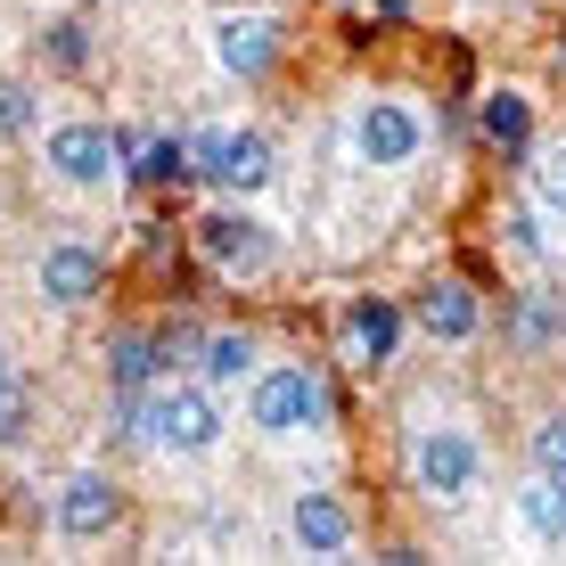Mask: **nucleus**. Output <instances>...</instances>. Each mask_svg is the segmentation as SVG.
Instances as JSON below:
<instances>
[{
    "mask_svg": "<svg viewBox=\"0 0 566 566\" xmlns=\"http://www.w3.org/2000/svg\"><path fill=\"white\" fill-rule=\"evenodd\" d=\"M198 263L206 271H222V280H263L271 263H280V239H271V222L263 213H247L239 198L230 206H213V213H198Z\"/></svg>",
    "mask_w": 566,
    "mask_h": 566,
    "instance_id": "5",
    "label": "nucleus"
},
{
    "mask_svg": "<svg viewBox=\"0 0 566 566\" xmlns=\"http://www.w3.org/2000/svg\"><path fill=\"white\" fill-rule=\"evenodd\" d=\"M517 517H525V534H534V542H558V551H566V476H542V468H525Z\"/></svg>",
    "mask_w": 566,
    "mask_h": 566,
    "instance_id": "17",
    "label": "nucleus"
},
{
    "mask_svg": "<svg viewBox=\"0 0 566 566\" xmlns=\"http://www.w3.org/2000/svg\"><path fill=\"white\" fill-rule=\"evenodd\" d=\"M124 427L165 460H206L230 436V395L206 386L198 369H165L148 395H124Z\"/></svg>",
    "mask_w": 566,
    "mask_h": 566,
    "instance_id": "1",
    "label": "nucleus"
},
{
    "mask_svg": "<svg viewBox=\"0 0 566 566\" xmlns=\"http://www.w3.org/2000/svg\"><path fill=\"white\" fill-rule=\"evenodd\" d=\"M132 181H140V189H181V181H198V140H181V132H156V140H140V156H132Z\"/></svg>",
    "mask_w": 566,
    "mask_h": 566,
    "instance_id": "16",
    "label": "nucleus"
},
{
    "mask_svg": "<svg viewBox=\"0 0 566 566\" xmlns=\"http://www.w3.org/2000/svg\"><path fill=\"white\" fill-rule=\"evenodd\" d=\"M50 57H57V66H83V57H91V42H83L74 17H66V25H50Z\"/></svg>",
    "mask_w": 566,
    "mask_h": 566,
    "instance_id": "23",
    "label": "nucleus"
},
{
    "mask_svg": "<svg viewBox=\"0 0 566 566\" xmlns=\"http://www.w3.org/2000/svg\"><path fill=\"white\" fill-rule=\"evenodd\" d=\"M402 328H411V312H402L395 296H354V304H345V328H337L345 361H354V369H386L402 354Z\"/></svg>",
    "mask_w": 566,
    "mask_h": 566,
    "instance_id": "12",
    "label": "nucleus"
},
{
    "mask_svg": "<svg viewBox=\"0 0 566 566\" xmlns=\"http://www.w3.org/2000/svg\"><path fill=\"white\" fill-rule=\"evenodd\" d=\"M0 402H17V361H9V345H0Z\"/></svg>",
    "mask_w": 566,
    "mask_h": 566,
    "instance_id": "25",
    "label": "nucleus"
},
{
    "mask_svg": "<svg viewBox=\"0 0 566 566\" xmlns=\"http://www.w3.org/2000/svg\"><path fill=\"white\" fill-rule=\"evenodd\" d=\"M206 42H213V66H222L230 83H271L287 33H280V17H271V9H222L206 25Z\"/></svg>",
    "mask_w": 566,
    "mask_h": 566,
    "instance_id": "8",
    "label": "nucleus"
},
{
    "mask_svg": "<svg viewBox=\"0 0 566 566\" xmlns=\"http://www.w3.org/2000/svg\"><path fill=\"white\" fill-rule=\"evenodd\" d=\"M271 172H280L271 132H255V124L198 132V181H213L222 198H255V189H271Z\"/></svg>",
    "mask_w": 566,
    "mask_h": 566,
    "instance_id": "7",
    "label": "nucleus"
},
{
    "mask_svg": "<svg viewBox=\"0 0 566 566\" xmlns=\"http://www.w3.org/2000/svg\"><path fill=\"white\" fill-rule=\"evenodd\" d=\"M263 369V345H255V328H206V345H198V378L206 386H247Z\"/></svg>",
    "mask_w": 566,
    "mask_h": 566,
    "instance_id": "14",
    "label": "nucleus"
},
{
    "mask_svg": "<svg viewBox=\"0 0 566 566\" xmlns=\"http://www.w3.org/2000/svg\"><path fill=\"white\" fill-rule=\"evenodd\" d=\"M501 230H510V247H517V255H542V230H534V213H510Z\"/></svg>",
    "mask_w": 566,
    "mask_h": 566,
    "instance_id": "24",
    "label": "nucleus"
},
{
    "mask_svg": "<svg viewBox=\"0 0 566 566\" xmlns=\"http://www.w3.org/2000/svg\"><path fill=\"white\" fill-rule=\"evenodd\" d=\"M525 468L566 476V411H542V419H534V436H525Z\"/></svg>",
    "mask_w": 566,
    "mask_h": 566,
    "instance_id": "20",
    "label": "nucleus"
},
{
    "mask_svg": "<svg viewBox=\"0 0 566 566\" xmlns=\"http://www.w3.org/2000/svg\"><path fill=\"white\" fill-rule=\"evenodd\" d=\"M287 542H296L304 558H345L361 542V525H354V510H345V493L304 484V493L287 501Z\"/></svg>",
    "mask_w": 566,
    "mask_h": 566,
    "instance_id": "11",
    "label": "nucleus"
},
{
    "mask_svg": "<svg viewBox=\"0 0 566 566\" xmlns=\"http://www.w3.org/2000/svg\"><path fill=\"white\" fill-rule=\"evenodd\" d=\"M411 321L427 328L436 345H476L484 337V296L468 280H427L411 296Z\"/></svg>",
    "mask_w": 566,
    "mask_h": 566,
    "instance_id": "13",
    "label": "nucleus"
},
{
    "mask_svg": "<svg viewBox=\"0 0 566 566\" xmlns=\"http://www.w3.org/2000/svg\"><path fill=\"white\" fill-rule=\"evenodd\" d=\"M33 287H42L50 312H83V304L107 296V255L83 247V239H50L42 263H33Z\"/></svg>",
    "mask_w": 566,
    "mask_h": 566,
    "instance_id": "10",
    "label": "nucleus"
},
{
    "mask_svg": "<svg viewBox=\"0 0 566 566\" xmlns=\"http://www.w3.org/2000/svg\"><path fill=\"white\" fill-rule=\"evenodd\" d=\"M558 337H566V328H558L551 304H525L517 312V345H525V354H542V345H558Z\"/></svg>",
    "mask_w": 566,
    "mask_h": 566,
    "instance_id": "22",
    "label": "nucleus"
},
{
    "mask_svg": "<svg viewBox=\"0 0 566 566\" xmlns=\"http://www.w3.org/2000/svg\"><path fill=\"white\" fill-rule=\"evenodd\" d=\"M156 378H165L156 337H148V328H115V337H107V386H115V402H124V395H148Z\"/></svg>",
    "mask_w": 566,
    "mask_h": 566,
    "instance_id": "15",
    "label": "nucleus"
},
{
    "mask_svg": "<svg viewBox=\"0 0 566 566\" xmlns=\"http://www.w3.org/2000/svg\"><path fill=\"white\" fill-rule=\"evenodd\" d=\"M402 468H411L419 501H436V510H468V501L484 493V436L452 411H419L402 427Z\"/></svg>",
    "mask_w": 566,
    "mask_h": 566,
    "instance_id": "2",
    "label": "nucleus"
},
{
    "mask_svg": "<svg viewBox=\"0 0 566 566\" xmlns=\"http://www.w3.org/2000/svg\"><path fill=\"white\" fill-rule=\"evenodd\" d=\"M17 132H33V83L0 74V140H17Z\"/></svg>",
    "mask_w": 566,
    "mask_h": 566,
    "instance_id": "21",
    "label": "nucleus"
},
{
    "mask_svg": "<svg viewBox=\"0 0 566 566\" xmlns=\"http://www.w3.org/2000/svg\"><path fill=\"white\" fill-rule=\"evenodd\" d=\"M42 172L57 189H74V198H107V189L132 172V148H124V132L99 124V115H66V124L42 132Z\"/></svg>",
    "mask_w": 566,
    "mask_h": 566,
    "instance_id": "4",
    "label": "nucleus"
},
{
    "mask_svg": "<svg viewBox=\"0 0 566 566\" xmlns=\"http://www.w3.org/2000/svg\"><path fill=\"white\" fill-rule=\"evenodd\" d=\"M247 427L271 443H296V436H328L337 427V395H328V369L321 361H263L247 378Z\"/></svg>",
    "mask_w": 566,
    "mask_h": 566,
    "instance_id": "3",
    "label": "nucleus"
},
{
    "mask_svg": "<svg viewBox=\"0 0 566 566\" xmlns=\"http://www.w3.org/2000/svg\"><path fill=\"white\" fill-rule=\"evenodd\" d=\"M345 140H354V165L402 172V165H419V148H427V115L411 99H395V91H369L354 107V124H345Z\"/></svg>",
    "mask_w": 566,
    "mask_h": 566,
    "instance_id": "6",
    "label": "nucleus"
},
{
    "mask_svg": "<svg viewBox=\"0 0 566 566\" xmlns=\"http://www.w3.org/2000/svg\"><path fill=\"white\" fill-rule=\"evenodd\" d=\"M468 9H501V0H468Z\"/></svg>",
    "mask_w": 566,
    "mask_h": 566,
    "instance_id": "26",
    "label": "nucleus"
},
{
    "mask_svg": "<svg viewBox=\"0 0 566 566\" xmlns=\"http://www.w3.org/2000/svg\"><path fill=\"white\" fill-rule=\"evenodd\" d=\"M476 124H484V140H493L501 156H525V148H534V99H525V91H484Z\"/></svg>",
    "mask_w": 566,
    "mask_h": 566,
    "instance_id": "18",
    "label": "nucleus"
},
{
    "mask_svg": "<svg viewBox=\"0 0 566 566\" xmlns=\"http://www.w3.org/2000/svg\"><path fill=\"white\" fill-rule=\"evenodd\" d=\"M525 198L566 222V140H534L525 148Z\"/></svg>",
    "mask_w": 566,
    "mask_h": 566,
    "instance_id": "19",
    "label": "nucleus"
},
{
    "mask_svg": "<svg viewBox=\"0 0 566 566\" xmlns=\"http://www.w3.org/2000/svg\"><path fill=\"white\" fill-rule=\"evenodd\" d=\"M50 525H57V542H107L124 525V484L107 468H74L50 501Z\"/></svg>",
    "mask_w": 566,
    "mask_h": 566,
    "instance_id": "9",
    "label": "nucleus"
}]
</instances>
